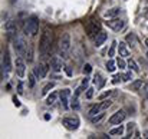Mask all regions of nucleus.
Returning <instances> with one entry per match:
<instances>
[{
  "instance_id": "obj_1",
  "label": "nucleus",
  "mask_w": 148,
  "mask_h": 139,
  "mask_svg": "<svg viewBox=\"0 0 148 139\" xmlns=\"http://www.w3.org/2000/svg\"><path fill=\"white\" fill-rule=\"evenodd\" d=\"M52 42H53V35L50 29H45L40 35V40H39V53L42 57H46L50 53L52 49Z\"/></svg>"
},
{
  "instance_id": "obj_2",
  "label": "nucleus",
  "mask_w": 148,
  "mask_h": 139,
  "mask_svg": "<svg viewBox=\"0 0 148 139\" xmlns=\"http://www.w3.org/2000/svg\"><path fill=\"white\" fill-rule=\"evenodd\" d=\"M39 33V19L36 16H29L25 22V35L35 37Z\"/></svg>"
},
{
  "instance_id": "obj_3",
  "label": "nucleus",
  "mask_w": 148,
  "mask_h": 139,
  "mask_svg": "<svg viewBox=\"0 0 148 139\" xmlns=\"http://www.w3.org/2000/svg\"><path fill=\"white\" fill-rule=\"evenodd\" d=\"M13 47H14L16 53H17L19 56H23V57H26V55H27V52H29V49H30V47L27 46L26 40H25L23 37H20L19 35L13 36Z\"/></svg>"
},
{
  "instance_id": "obj_4",
  "label": "nucleus",
  "mask_w": 148,
  "mask_h": 139,
  "mask_svg": "<svg viewBox=\"0 0 148 139\" xmlns=\"http://www.w3.org/2000/svg\"><path fill=\"white\" fill-rule=\"evenodd\" d=\"M71 45H72L71 43V35L69 33H63L60 36V39H59V55L63 59L68 57V53L71 50Z\"/></svg>"
},
{
  "instance_id": "obj_5",
  "label": "nucleus",
  "mask_w": 148,
  "mask_h": 139,
  "mask_svg": "<svg viewBox=\"0 0 148 139\" xmlns=\"http://www.w3.org/2000/svg\"><path fill=\"white\" fill-rule=\"evenodd\" d=\"M10 70H12L10 56H9L7 52H4V53H3V57H1V79H7Z\"/></svg>"
},
{
  "instance_id": "obj_6",
  "label": "nucleus",
  "mask_w": 148,
  "mask_h": 139,
  "mask_svg": "<svg viewBox=\"0 0 148 139\" xmlns=\"http://www.w3.org/2000/svg\"><path fill=\"white\" fill-rule=\"evenodd\" d=\"M99 32H101V23H99L98 20H95V19H91L86 23V33H88V36L92 37V39H95Z\"/></svg>"
},
{
  "instance_id": "obj_7",
  "label": "nucleus",
  "mask_w": 148,
  "mask_h": 139,
  "mask_svg": "<svg viewBox=\"0 0 148 139\" xmlns=\"http://www.w3.org/2000/svg\"><path fill=\"white\" fill-rule=\"evenodd\" d=\"M79 118L78 116H66L62 119V125L68 129V131H76L79 128Z\"/></svg>"
},
{
  "instance_id": "obj_8",
  "label": "nucleus",
  "mask_w": 148,
  "mask_h": 139,
  "mask_svg": "<svg viewBox=\"0 0 148 139\" xmlns=\"http://www.w3.org/2000/svg\"><path fill=\"white\" fill-rule=\"evenodd\" d=\"M59 99H60V105L62 108L66 110L71 108V99H72V95H71V89H63L59 93Z\"/></svg>"
},
{
  "instance_id": "obj_9",
  "label": "nucleus",
  "mask_w": 148,
  "mask_h": 139,
  "mask_svg": "<svg viewBox=\"0 0 148 139\" xmlns=\"http://www.w3.org/2000/svg\"><path fill=\"white\" fill-rule=\"evenodd\" d=\"M105 25H106L109 29H112L114 32H121V30L125 27V22L121 20V19H118V17H115V19H109L108 22H105Z\"/></svg>"
},
{
  "instance_id": "obj_10",
  "label": "nucleus",
  "mask_w": 148,
  "mask_h": 139,
  "mask_svg": "<svg viewBox=\"0 0 148 139\" xmlns=\"http://www.w3.org/2000/svg\"><path fill=\"white\" fill-rule=\"evenodd\" d=\"M48 72H49V65H48V63H45V62L38 63V65H36V67L33 69V73L36 75V78H38V79H43V78L48 75Z\"/></svg>"
},
{
  "instance_id": "obj_11",
  "label": "nucleus",
  "mask_w": 148,
  "mask_h": 139,
  "mask_svg": "<svg viewBox=\"0 0 148 139\" xmlns=\"http://www.w3.org/2000/svg\"><path fill=\"white\" fill-rule=\"evenodd\" d=\"M14 70H16V75L19 78H25V75H26V63L22 59V56L16 57V60H14Z\"/></svg>"
},
{
  "instance_id": "obj_12",
  "label": "nucleus",
  "mask_w": 148,
  "mask_h": 139,
  "mask_svg": "<svg viewBox=\"0 0 148 139\" xmlns=\"http://www.w3.org/2000/svg\"><path fill=\"white\" fill-rule=\"evenodd\" d=\"M127 118V113H125V110L124 109H121V110H116L111 118H109V125H119V123H122L124 122V119Z\"/></svg>"
},
{
  "instance_id": "obj_13",
  "label": "nucleus",
  "mask_w": 148,
  "mask_h": 139,
  "mask_svg": "<svg viewBox=\"0 0 148 139\" xmlns=\"http://www.w3.org/2000/svg\"><path fill=\"white\" fill-rule=\"evenodd\" d=\"M50 69L53 70V72H56V73H59V72H62V69H65L63 67V62H62V59H59L58 56H53V57H50Z\"/></svg>"
},
{
  "instance_id": "obj_14",
  "label": "nucleus",
  "mask_w": 148,
  "mask_h": 139,
  "mask_svg": "<svg viewBox=\"0 0 148 139\" xmlns=\"http://www.w3.org/2000/svg\"><path fill=\"white\" fill-rule=\"evenodd\" d=\"M4 30H6V33L9 35V37L16 36V35H17V25H16V22H14V20H7V22L4 23Z\"/></svg>"
},
{
  "instance_id": "obj_15",
  "label": "nucleus",
  "mask_w": 148,
  "mask_h": 139,
  "mask_svg": "<svg viewBox=\"0 0 148 139\" xmlns=\"http://www.w3.org/2000/svg\"><path fill=\"white\" fill-rule=\"evenodd\" d=\"M119 13H121V7H112V9H109L108 12H105V17L106 19H115V17H118L119 16Z\"/></svg>"
},
{
  "instance_id": "obj_16",
  "label": "nucleus",
  "mask_w": 148,
  "mask_h": 139,
  "mask_svg": "<svg viewBox=\"0 0 148 139\" xmlns=\"http://www.w3.org/2000/svg\"><path fill=\"white\" fill-rule=\"evenodd\" d=\"M124 132H125V126L119 123L118 126H115V128H112V129L109 131V135H111V136H122Z\"/></svg>"
},
{
  "instance_id": "obj_17",
  "label": "nucleus",
  "mask_w": 148,
  "mask_h": 139,
  "mask_svg": "<svg viewBox=\"0 0 148 139\" xmlns=\"http://www.w3.org/2000/svg\"><path fill=\"white\" fill-rule=\"evenodd\" d=\"M94 40H95V46H97V47H101L102 45H103V43H105V40H106V33L101 30L98 35H97V37H95Z\"/></svg>"
},
{
  "instance_id": "obj_18",
  "label": "nucleus",
  "mask_w": 148,
  "mask_h": 139,
  "mask_svg": "<svg viewBox=\"0 0 148 139\" xmlns=\"http://www.w3.org/2000/svg\"><path fill=\"white\" fill-rule=\"evenodd\" d=\"M118 53H119V56H122V57H128V56H130V50L127 49V43L119 42V45H118Z\"/></svg>"
},
{
  "instance_id": "obj_19",
  "label": "nucleus",
  "mask_w": 148,
  "mask_h": 139,
  "mask_svg": "<svg viewBox=\"0 0 148 139\" xmlns=\"http://www.w3.org/2000/svg\"><path fill=\"white\" fill-rule=\"evenodd\" d=\"M88 83H89V79H88V78H85V79L82 80V83H81V86H78V88H76V91H75V93H73V95H75V96H79L81 93H82V92H84V91H85V89H86V86H88Z\"/></svg>"
},
{
  "instance_id": "obj_20",
  "label": "nucleus",
  "mask_w": 148,
  "mask_h": 139,
  "mask_svg": "<svg viewBox=\"0 0 148 139\" xmlns=\"http://www.w3.org/2000/svg\"><path fill=\"white\" fill-rule=\"evenodd\" d=\"M94 83L97 85V88H102L103 83H105V80H103V78H102V75L99 72H97L95 76H94Z\"/></svg>"
},
{
  "instance_id": "obj_21",
  "label": "nucleus",
  "mask_w": 148,
  "mask_h": 139,
  "mask_svg": "<svg viewBox=\"0 0 148 139\" xmlns=\"http://www.w3.org/2000/svg\"><path fill=\"white\" fill-rule=\"evenodd\" d=\"M101 112H105V110H102L101 109V105H94L91 109H89V112H88V115H89V118H92V116H95V115H98Z\"/></svg>"
},
{
  "instance_id": "obj_22",
  "label": "nucleus",
  "mask_w": 148,
  "mask_h": 139,
  "mask_svg": "<svg viewBox=\"0 0 148 139\" xmlns=\"http://www.w3.org/2000/svg\"><path fill=\"white\" fill-rule=\"evenodd\" d=\"M127 63H128V67H130L134 73H138V72H140V67H138V65H137V62H135L134 59H128Z\"/></svg>"
},
{
  "instance_id": "obj_23",
  "label": "nucleus",
  "mask_w": 148,
  "mask_h": 139,
  "mask_svg": "<svg viewBox=\"0 0 148 139\" xmlns=\"http://www.w3.org/2000/svg\"><path fill=\"white\" fill-rule=\"evenodd\" d=\"M105 67H106V70L108 72H115V69H116V62H114L112 59H109V60H106V63H105Z\"/></svg>"
},
{
  "instance_id": "obj_24",
  "label": "nucleus",
  "mask_w": 148,
  "mask_h": 139,
  "mask_svg": "<svg viewBox=\"0 0 148 139\" xmlns=\"http://www.w3.org/2000/svg\"><path fill=\"white\" fill-rule=\"evenodd\" d=\"M143 86H144V82H143L141 79H137V80H134V82L131 83V91H135V92H137V91H140Z\"/></svg>"
},
{
  "instance_id": "obj_25",
  "label": "nucleus",
  "mask_w": 148,
  "mask_h": 139,
  "mask_svg": "<svg viewBox=\"0 0 148 139\" xmlns=\"http://www.w3.org/2000/svg\"><path fill=\"white\" fill-rule=\"evenodd\" d=\"M125 42H127L128 45H131V46H135V45H137V37H135V35H134V33H130V35H127V37H125Z\"/></svg>"
},
{
  "instance_id": "obj_26",
  "label": "nucleus",
  "mask_w": 148,
  "mask_h": 139,
  "mask_svg": "<svg viewBox=\"0 0 148 139\" xmlns=\"http://www.w3.org/2000/svg\"><path fill=\"white\" fill-rule=\"evenodd\" d=\"M103 118H105V112H101V113H98V115H95V116H92V118H91V122H92V123H95V125H98Z\"/></svg>"
},
{
  "instance_id": "obj_27",
  "label": "nucleus",
  "mask_w": 148,
  "mask_h": 139,
  "mask_svg": "<svg viewBox=\"0 0 148 139\" xmlns=\"http://www.w3.org/2000/svg\"><path fill=\"white\" fill-rule=\"evenodd\" d=\"M71 108L73 109V110H78L79 109V99H78V96H72V99H71Z\"/></svg>"
},
{
  "instance_id": "obj_28",
  "label": "nucleus",
  "mask_w": 148,
  "mask_h": 139,
  "mask_svg": "<svg viewBox=\"0 0 148 139\" xmlns=\"http://www.w3.org/2000/svg\"><path fill=\"white\" fill-rule=\"evenodd\" d=\"M116 47H118V42H116V40H114V42H112V45H111V47H109V52H108V56H109L111 59L115 56V50H116Z\"/></svg>"
},
{
  "instance_id": "obj_29",
  "label": "nucleus",
  "mask_w": 148,
  "mask_h": 139,
  "mask_svg": "<svg viewBox=\"0 0 148 139\" xmlns=\"http://www.w3.org/2000/svg\"><path fill=\"white\" fill-rule=\"evenodd\" d=\"M58 97H59V95H58V93L52 92L49 96H48V99H46V103H48V105H53V103L56 102V99H58Z\"/></svg>"
},
{
  "instance_id": "obj_30",
  "label": "nucleus",
  "mask_w": 148,
  "mask_h": 139,
  "mask_svg": "<svg viewBox=\"0 0 148 139\" xmlns=\"http://www.w3.org/2000/svg\"><path fill=\"white\" fill-rule=\"evenodd\" d=\"M99 105H101V109H102V110H106V109H108V108L112 105V100L108 97V99H103V100H102Z\"/></svg>"
},
{
  "instance_id": "obj_31",
  "label": "nucleus",
  "mask_w": 148,
  "mask_h": 139,
  "mask_svg": "<svg viewBox=\"0 0 148 139\" xmlns=\"http://www.w3.org/2000/svg\"><path fill=\"white\" fill-rule=\"evenodd\" d=\"M124 59H125V57H122V56L116 59V66H118L119 69H125V67L128 66V63H127V62H125Z\"/></svg>"
},
{
  "instance_id": "obj_32",
  "label": "nucleus",
  "mask_w": 148,
  "mask_h": 139,
  "mask_svg": "<svg viewBox=\"0 0 148 139\" xmlns=\"http://www.w3.org/2000/svg\"><path fill=\"white\" fill-rule=\"evenodd\" d=\"M55 88V83L53 82H50V83H48V85H45V88L42 89V95H48V93L50 92V89H53Z\"/></svg>"
},
{
  "instance_id": "obj_33",
  "label": "nucleus",
  "mask_w": 148,
  "mask_h": 139,
  "mask_svg": "<svg viewBox=\"0 0 148 139\" xmlns=\"http://www.w3.org/2000/svg\"><path fill=\"white\" fill-rule=\"evenodd\" d=\"M131 79H134V75H132V70H130V72H127L125 75H122V80H124V82H130Z\"/></svg>"
},
{
  "instance_id": "obj_34",
  "label": "nucleus",
  "mask_w": 148,
  "mask_h": 139,
  "mask_svg": "<svg viewBox=\"0 0 148 139\" xmlns=\"http://www.w3.org/2000/svg\"><path fill=\"white\" fill-rule=\"evenodd\" d=\"M36 79H38V78H36L35 73H30V75H29V86H30V88H33V86L36 85Z\"/></svg>"
},
{
  "instance_id": "obj_35",
  "label": "nucleus",
  "mask_w": 148,
  "mask_h": 139,
  "mask_svg": "<svg viewBox=\"0 0 148 139\" xmlns=\"http://www.w3.org/2000/svg\"><path fill=\"white\" fill-rule=\"evenodd\" d=\"M112 95V91H105V92H102L101 95L98 96V99L99 100H103V99H108L109 96Z\"/></svg>"
},
{
  "instance_id": "obj_36",
  "label": "nucleus",
  "mask_w": 148,
  "mask_h": 139,
  "mask_svg": "<svg viewBox=\"0 0 148 139\" xmlns=\"http://www.w3.org/2000/svg\"><path fill=\"white\" fill-rule=\"evenodd\" d=\"M121 80H122V75L118 73V75H114V76H112V80H111V82H112L114 85H116V83H119Z\"/></svg>"
},
{
  "instance_id": "obj_37",
  "label": "nucleus",
  "mask_w": 148,
  "mask_h": 139,
  "mask_svg": "<svg viewBox=\"0 0 148 139\" xmlns=\"http://www.w3.org/2000/svg\"><path fill=\"white\" fill-rule=\"evenodd\" d=\"M134 125H135L134 122H130V123H128V135H127L125 138H131V136H132V131H134Z\"/></svg>"
},
{
  "instance_id": "obj_38",
  "label": "nucleus",
  "mask_w": 148,
  "mask_h": 139,
  "mask_svg": "<svg viewBox=\"0 0 148 139\" xmlns=\"http://www.w3.org/2000/svg\"><path fill=\"white\" fill-rule=\"evenodd\" d=\"M94 91H95L94 88H88V89H86V93H85V96H86L88 99H91V97L94 96Z\"/></svg>"
},
{
  "instance_id": "obj_39",
  "label": "nucleus",
  "mask_w": 148,
  "mask_h": 139,
  "mask_svg": "<svg viewBox=\"0 0 148 139\" xmlns=\"http://www.w3.org/2000/svg\"><path fill=\"white\" fill-rule=\"evenodd\" d=\"M91 70H92V66H91L89 63H86V65L84 66V73L88 75V73H91Z\"/></svg>"
},
{
  "instance_id": "obj_40",
  "label": "nucleus",
  "mask_w": 148,
  "mask_h": 139,
  "mask_svg": "<svg viewBox=\"0 0 148 139\" xmlns=\"http://www.w3.org/2000/svg\"><path fill=\"white\" fill-rule=\"evenodd\" d=\"M17 93H19V95H23V83H22V82L17 83Z\"/></svg>"
},
{
  "instance_id": "obj_41",
  "label": "nucleus",
  "mask_w": 148,
  "mask_h": 139,
  "mask_svg": "<svg viewBox=\"0 0 148 139\" xmlns=\"http://www.w3.org/2000/svg\"><path fill=\"white\" fill-rule=\"evenodd\" d=\"M13 102H14V106H17V108H20V102L16 99V97H13Z\"/></svg>"
},
{
  "instance_id": "obj_42",
  "label": "nucleus",
  "mask_w": 148,
  "mask_h": 139,
  "mask_svg": "<svg viewBox=\"0 0 148 139\" xmlns=\"http://www.w3.org/2000/svg\"><path fill=\"white\" fill-rule=\"evenodd\" d=\"M65 70H66V75H68V76H72V70H71L69 67H66Z\"/></svg>"
},
{
  "instance_id": "obj_43",
  "label": "nucleus",
  "mask_w": 148,
  "mask_h": 139,
  "mask_svg": "<svg viewBox=\"0 0 148 139\" xmlns=\"http://www.w3.org/2000/svg\"><path fill=\"white\" fill-rule=\"evenodd\" d=\"M144 42H145V45H147V47H148V37H145V40H144Z\"/></svg>"
},
{
  "instance_id": "obj_44",
  "label": "nucleus",
  "mask_w": 148,
  "mask_h": 139,
  "mask_svg": "<svg viewBox=\"0 0 148 139\" xmlns=\"http://www.w3.org/2000/svg\"><path fill=\"white\" fill-rule=\"evenodd\" d=\"M145 135H147V138H148V131H147V132H145Z\"/></svg>"
},
{
  "instance_id": "obj_45",
  "label": "nucleus",
  "mask_w": 148,
  "mask_h": 139,
  "mask_svg": "<svg viewBox=\"0 0 148 139\" xmlns=\"http://www.w3.org/2000/svg\"><path fill=\"white\" fill-rule=\"evenodd\" d=\"M147 59H148V52H147Z\"/></svg>"
}]
</instances>
